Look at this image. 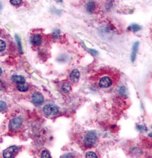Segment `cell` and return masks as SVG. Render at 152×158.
<instances>
[{
  "label": "cell",
  "mask_w": 152,
  "mask_h": 158,
  "mask_svg": "<svg viewBox=\"0 0 152 158\" xmlns=\"http://www.w3.org/2000/svg\"><path fill=\"white\" fill-rule=\"evenodd\" d=\"M101 73L97 81V85L100 88L108 89L115 86L120 80V73L118 71L107 70Z\"/></svg>",
  "instance_id": "obj_1"
},
{
  "label": "cell",
  "mask_w": 152,
  "mask_h": 158,
  "mask_svg": "<svg viewBox=\"0 0 152 158\" xmlns=\"http://www.w3.org/2000/svg\"><path fill=\"white\" fill-rule=\"evenodd\" d=\"M97 141L96 134L94 131H89L85 136L83 139L84 146L87 148H90L95 144Z\"/></svg>",
  "instance_id": "obj_2"
},
{
  "label": "cell",
  "mask_w": 152,
  "mask_h": 158,
  "mask_svg": "<svg viewBox=\"0 0 152 158\" xmlns=\"http://www.w3.org/2000/svg\"><path fill=\"white\" fill-rule=\"evenodd\" d=\"M43 112L47 116H52V115L56 114L58 112V107L52 104L46 105L43 108Z\"/></svg>",
  "instance_id": "obj_3"
},
{
  "label": "cell",
  "mask_w": 152,
  "mask_h": 158,
  "mask_svg": "<svg viewBox=\"0 0 152 158\" xmlns=\"http://www.w3.org/2000/svg\"><path fill=\"white\" fill-rule=\"evenodd\" d=\"M21 123H22V119L19 116L12 119L9 123V128L12 131H15L20 127Z\"/></svg>",
  "instance_id": "obj_4"
},
{
  "label": "cell",
  "mask_w": 152,
  "mask_h": 158,
  "mask_svg": "<svg viewBox=\"0 0 152 158\" xmlns=\"http://www.w3.org/2000/svg\"><path fill=\"white\" fill-rule=\"evenodd\" d=\"M18 150L19 149H18L17 146H11V147L6 148L3 152V156L6 158H11L18 152Z\"/></svg>",
  "instance_id": "obj_5"
},
{
  "label": "cell",
  "mask_w": 152,
  "mask_h": 158,
  "mask_svg": "<svg viewBox=\"0 0 152 158\" xmlns=\"http://www.w3.org/2000/svg\"><path fill=\"white\" fill-rule=\"evenodd\" d=\"M32 102L37 106L42 105L44 102V97L40 93H35L32 95Z\"/></svg>",
  "instance_id": "obj_6"
},
{
  "label": "cell",
  "mask_w": 152,
  "mask_h": 158,
  "mask_svg": "<svg viewBox=\"0 0 152 158\" xmlns=\"http://www.w3.org/2000/svg\"><path fill=\"white\" fill-rule=\"evenodd\" d=\"M80 76V71L78 70V69H73V71L71 72L69 76L70 80H71L73 83H76V82L78 81L79 80Z\"/></svg>",
  "instance_id": "obj_7"
},
{
  "label": "cell",
  "mask_w": 152,
  "mask_h": 158,
  "mask_svg": "<svg viewBox=\"0 0 152 158\" xmlns=\"http://www.w3.org/2000/svg\"><path fill=\"white\" fill-rule=\"evenodd\" d=\"M139 44H140V42H135V44H134L133 46H132L131 56H130V59H131L132 62H134L135 61V59H136L137 53V51H138V48H139Z\"/></svg>",
  "instance_id": "obj_8"
},
{
  "label": "cell",
  "mask_w": 152,
  "mask_h": 158,
  "mask_svg": "<svg viewBox=\"0 0 152 158\" xmlns=\"http://www.w3.org/2000/svg\"><path fill=\"white\" fill-rule=\"evenodd\" d=\"M96 9V4L94 1L90 0L86 4V10L88 13H93Z\"/></svg>",
  "instance_id": "obj_9"
},
{
  "label": "cell",
  "mask_w": 152,
  "mask_h": 158,
  "mask_svg": "<svg viewBox=\"0 0 152 158\" xmlns=\"http://www.w3.org/2000/svg\"><path fill=\"white\" fill-rule=\"evenodd\" d=\"M11 79H12V80L14 82V83L17 84H21V83H25V78L21 76H16V75L12 76Z\"/></svg>",
  "instance_id": "obj_10"
},
{
  "label": "cell",
  "mask_w": 152,
  "mask_h": 158,
  "mask_svg": "<svg viewBox=\"0 0 152 158\" xmlns=\"http://www.w3.org/2000/svg\"><path fill=\"white\" fill-rule=\"evenodd\" d=\"M41 42H42V37L40 35H35L31 40V43L35 46L40 45Z\"/></svg>",
  "instance_id": "obj_11"
},
{
  "label": "cell",
  "mask_w": 152,
  "mask_h": 158,
  "mask_svg": "<svg viewBox=\"0 0 152 158\" xmlns=\"http://www.w3.org/2000/svg\"><path fill=\"white\" fill-rule=\"evenodd\" d=\"M17 88H18V90L21 92H26V91H28V90L29 87L27 84H25V83H21V84H18Z\"/></svg>",
  "instance_id": "obj_12"
},
{
  "label": "cell",
  "mask_w": 152,
  "mask_h": 158,
  "mask_svg": "<svg viewBox=\"0 0 152 158\" xmlns=\"http://www.w3.org/2000/svg\"><path fill=\"white\" fill-rule=\"evenodd\" d=\"M61 90L63 93H68L71 90V85L69 83H64L61 87Z\"/></svg>",
  "instance_id": "obj_13"
},
{
  "label": "cell",
  "mask_w": 152,
  "mask_h": 158,
  "mask_svg": "<svg viewBox=\"0 0 152 158\" xmlns=\"http://www.w3.org/2000/svg\"><path fill=\"white\" fill-rule=\"evenodd\" d=\"M129 30H132V32H137V31L140 30H141V26H140L139 25L137 24H132L131 26H130V27L128 28Z\"/></svg>",
  "instance_id": "obj_14"
},
{
  "label": "cell",
  "mask_w": 152,
  "mask_h": 158,
  "mask_svg": "<svg viewBox=\"0 0 152 158\" xmlns=\"http://www.w3.org/2000/svg\"><path fill=\"white\" fill-rule=\"evenodd\" d=\"M15 37H16V42H17V43H18V46H19V52L22 53V52H22V47H21V43L20 37H19V35H16Z\"/></svg>",
  "instance_id": "obj_15"
},
{
  "label": "cell",
  "mask_w": 152,
  "mask_h": 158,
  "mask_svg": "<svg viewBox=\"0 0 152 158\" xmlns=\"http://www.w3.org/2000/svg\"><path fill=\"white\" fill-rule=\"evenodd\" d=\"M41 157H44V158L51 157V155L50 152H49L47 150H44L42 152V154H41Z\"/></svg>",
  "instance_id": "obj_16"
},
{
  "label": "cell",
  "mask_w": 152,
  "mask_h": 158,
  "mask_svg": "<svg viewBox=\"0 0 152 158\" xmlns=\"http://www.w3.org/2000/svg\"><path fill=\"white\" fill-rule=\"evenodd\" d=\"M6 48V43L2 40H0V52H3Z\"/></svg>",
  "instance_id": "obj_17"
},
{
  "label": "cell",
  "mask_w": 152,
  "mask_h": 158,
  "mask_svg": "<svg viewBox=\"0 0 152 158\" xmlns=\"http://www.w3.org/2000/svg\"><path fill=\"white\" fill-rule=\"evenodd\" d=\"M86 157H97V155L94 152H87L85 155Z\"/></svg>",
  "instance_id": "obj_18"
},
{
  "label": "cell",
  "mask_w": 152,
  "mask_h": 158,
  "mask_svg": "<svg viewBox=\"0 0 152 158\" xmlns=\"http://www.w3.org/2000/svg\"><path fill=\"white\" fill-rule=\"evenodd\" d=\"M22 2V0H10V3L12 5L14 6H18V5H20Z\"/></svg>",
  "instance_id": "obj_19"
},
{
  "label": "cell",
  "mask_w": 152,
  "mask_h": 158,
  "mask_svg": "<svg viewBox=\"0 0 152 158\" xmlns=\"http://www.w3.org/2000/svg\"><path fill=\"white\" fill-rule=\"evenodd\" d=\"M6 108V104L5 102L4 101H0V112L3 111Z\"/></svg>",
  "instance_id": "obj_20"
},
{
  "label": "cell",
  "mask_w": 152,
  "mask_h": 158,
  "mask_svg": "<svg viewBox=\"0 0 152 158\" xmlns=\"http://www.w3.org/2000/svg\"><path fill=\"white\" fill-rule=\"evenodd\" d=\"M74 157V156H73L72 154H66L63 156V157Z\"/></svg>",
  "instance_id": "obj_21"
},
{
  "label": "cell",
  "mask_w": 152,
  "mask_h": 158,
  "mask_svg": "<svg viewBox=\"0 0 152 158\" xmlns=\"http://www.w3.org/2000/svg\"><path fill=\"white\" fill-rule=\"evenodd\" d=\"M1 73H2V70H1V69L0 68V76L1 75Z\"/></svg>",
  "instance_id": "obj_22"
},
{
  "label": "cell",
  "mask_w": 152,
  "mask_h": 158,
  "mask_svg": "<svg viewBox=\"0 0 152 158\" xmlns=\"http://www.w3.org/2000/svg\"><path fill=\"white\" fill-rule=\"evenodd\" d=\"M1 9H2V6H1V4L0 3V11H1Z\"/></svg>",
  "instance_id": "obj_23"
},
{
  "label": "cell",
  "mask_w": 152,
  "mask_h": 158,
  "mask_svg": "<svg viewBox=\"0 0 152 158\" xmlns=\"http://www.w3.org/2000/svg\"><path fill=\"white\" fill-rule=\"evenodd\" d=\"M56 1H58V2H61L62 1V0H56Z\"/></svg>",
  "instance_id": "obj_24"
},
{
  "label": "cell",
  "mask_w": 152,
  "mask_h": 158,
  "mask_svg": "<svg viewBox=\"0 0 152 158\" xmlns=\"http://www.w3.org/2000/svg\"><path fill=\"white\" fill-rule=\"evenodd\" d=\"M149 136H151V137H152V133H149Z\"/></svg>",
  "instance_id": "obj_25"
},
{
  "label": "cell",
  "mask_w": 152,
  "mask_h": 158,
  "mask_svg": "<svg viewBox=\"0 0 152 158\" xmlns=\"http://www.w3.org/2000/svg\"><path fill=\"white\" fill-rule=\"evenodd\" d=\"M151 153H152V152H151Z\"/></svg>",
  "instance_id": "obj_26"
}]
</instances>
